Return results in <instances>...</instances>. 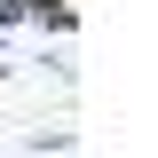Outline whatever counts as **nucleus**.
<instances>
[{
	"instance_id": "f03ea898",
	"label": "nucleus",
	"mask_w": 158,
	"mask_h": 158,
	"mask_svg": "<svg viewBox=\"0 0 158 158\" xmlns=\"http://www.w3.org/2000/svg\"><path fill=\"white\" fill-rule=\"evenodd\" d=\"M24 150H32V158H48V150H79V135H71V127H32Z\"/></svg>"
},
{
	"instance_id": "f257e3e1",
	"label": "nucleus",
	"mask_w": 158,
	"mask_h": 158,
	"mask_svg": "<svg viewBox=\"0 0 158 158\" xmlns=\"http://www.w3.org/2000/svg\"><path fill=\"white\" fill-rule=\"evenodd\" d=\"M56 32V40H71V24H79V8L71 0H0V32Z\"/></svg>"
},
{
	"instance_id": "7ed1b4c3",
	"label": "nucleus",
	"mask_w": 158,
	"mask_h": 158,
	"mask_svg": "<svg viewBox=\"0 0 158 158\" xmlns=\"http://www.w3.org/2000/svg\"><path fill=\"white\" fill-rule=\"evenodd\" d=\"M0 48H8V32H0Z\"/></svg>"
}]
</instances>
